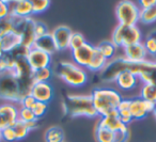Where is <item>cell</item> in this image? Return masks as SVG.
<instances>
[{"instance_id":"cell-11","label":"cell","mask_w":156,"mask_h":142,"mask_svg":"<svg viewBox=\"0 0 156 142\" xmlns=\"http://www.w3.org/2000/svg\"><path fill=\"white\" fill-rule=\"evenodd\" d=\"M95 49L96 46L91 45V44L87 42L80 48L73 50L72 51V58H73L74 63L88 69V67L90 66V64L92 62L94 54H95Z\"/></svg>"},{"instance_id":"cell-40","label":"cell","mask_w":156,"mask_h":142,"mask_svg":"<svg viewBox=\"0 0 156 142\" xmlns=\"http://www.w3.org/2000/svg\"><path fill=\"white\" fill-rule=\"evenodd\" d=\"M35 98L32 96L31 94L27 95V96H25L24 98L22 99V101H20V105H22V107L24 108H29V109H31V108L33 107V105L35 104Z\"/></svg>"},{"instance_id":"cell-34","label":"cell","mask_w":156,"mask_h":142,"mask_svg":"<svg viewBox=\"0 0 156 142\" xmlns=\"http://www.w3.org/2000/svg\"><path fill=\"white\" fill-rule=\"evenodd\" d=\"M32 12L33 14H41L49 8V0H32Z\"/></svg>"},{"instance_id":"cell-17","label":"cell","mask_w":156,"mask_h":142,"mask_svg":"<svg viewBox=\"0 0 156 142\" xmlns=\"http://www.w3.org/2000/svg\"><path fill=\"white\" fill-rule=\"evenodd\" d=\"M10 15L20 18L31 17L32 12V3L30 0H15L9 1Z\"/></svg>"},{"instance_id":"cell-7","label":"cell","mask_w":156,"mask_h":142,"mask_svg":"<svg viewBox=\"0 0 156 142\" xmlns=\"http://www.w3.org/2000/svg\"><path fill=\"white\" fill-rule=\"evenodd\" d=\"M115 14L120 25L136 26V24L139 22L140 8L132 1H122L117 5Z\"/></svg>"},{"instance_id":"cell-6","label":"cell","mask_w":156,"mask_h":142,"mask_svg":"<svg viewBox=\"0 0 156 142\" xmlns=\"http://www.w3.org/2000/svg\"><path fill=\"white\" fill-rule=\"evenodd\" d=\"M111 42L117 47L125 48L141 42V32L137 26H124L119 24L112 32Z\"/></svg>"},{"instance_id":"cell-29","label":"cell","mask_w":156,"mask_h":142,"mask_svg":"<svg viewBox=\"0 0 156 142\" xmlns=\"http://www.w3.org/2000/svg\"><path fill=\"white\" fill-rule=\"evenodd\" d=\"M106 63H107V60L102 56V54H101L98 48H96L95 54H94L93 59H92V62H91V64H90V66L88 67V69H90V71H92V72H101L104 69Z\"/></svg>"},{"instance_id":"cell-10","label":"cell","mask_w":156,"mask_h":142,"mask_svg":"<svg viewBox=\"0 0 156 142\" xmlns=\"http://www.w3.org/2000/svg\"><path fill=\"white\" fill-rule=\"evenodd\" d=\"M95 137L98 142H127L129 139V131L111 130L98 125L95 128Z\"/></svg>"},{"instance_id":"cell-26","label":"cell","mask_w":156,"mask_h":142,"mask_svg":"<svg viewBox=\"0 0 156 142\" xmlns=\"http://www.w3.org/2000/svg\"><path fill=\"white\" fill-rule=\"evenodd\" d=\"M46 142H64V131L59 126H51L45 131Z\"/></svg>"},{"instance_id":"cell-22","label":"cell","mask_w":156,"mask_h":142,"mask_svg":"<svg viewBox=\"0 0 156 142\" xmlns=\"http://www.w3.org/2000/svg\"><path fill=\"white\" fill-rule=\"evenodd\" d=\"M33 47L37 48V49L50 55V56L52 54H55L56 51H58L55 41L52 39L51 33H48V34L43 35V37H37L34 41V44H33Z\"/></svg>"},{"instance_id":"cell-35","label":"cell","mask_w":156,"mask_h":142,"mask_svg":"<svg viewBox=\"0 0 156 142\" xmlns=\"http://www.w3.org/2000/svg\"><path fill=\"white\" fill-rule=\"evenodd\" d=\"M18 120L23 121V122H25V123H28V122H31V121L37 120V119L35 118L34 113H33L31 109L20 107V109L18 110Z\"/></svg>"},{"instance_id":"cell-38","label":"cell","mask_w":156,"mask_h":142,"mask_svg":"<svg viewBox=\"0 0 156 142\" xmlns=\"http://www.w3.org/2000/svg\"><path fill=\"white\" fill-rule=\"evenodd\" d=\"M34 33H35V37H43V35L48 34L49 30H48L47 26H46L44 23L41 22H37L35 23V27H34Z\"/></svg>"},{"instance_id":"cell-39","label":"cell","mask_w":156,"mask_h":142,"mask_svg":"<svg viewBox=\"0 0 156 142\" xmlns=\"http://www.w3.org/2000/svg\"><path fill=\"white\" fill-rule=\"evenodd\" d=\"M9 15H10L9 1L0 0V20L9 17Z\"/></svg>"},{"instance_id":"cell-31","label":"cell","mask_w":156,"mask_h":142,"mask_svg":"<svg viewBox=\"0 0 156 142\" xmlns=\"http://www.w3.org/2000/svg\"><path fill=\"white\" fill-rule=\"evenodd\" d=\"M13 129L15 131V136H16V140H23L28 136V133H30L29 128L27 127V124L25 122L20 120H17L14 123Z\"/></svg>"},{"instance_id":"cell-12","label":"cell","mask_w":156,"mask_h":142,"mask_svg":"<svg viewBox=\"0 0 156 142\" xmlns=\"http://www.w3.org/2000/svg\"><path fill=\"white\" fill-rule=\"evenodd\" d=\"M27 61L31 69L33 71H37V69H45V67H50L51 56L35 47H31L27 56Z\"/></svg>"},{"instance_id":"cell-9","label":"cell","mask_w":156,"mask_h":142,"mask_svg":"<svg viewBox=\"0 0 156 142\" xmlns=\"http://www.w3.org/2000/svg\"><path fill=\"white\" fill-rule=\"evenodd\" d=\"M127 71L138 76L140 81L143 83H152L156 86V62L149 60L140 63L129 62Z\"/></svg>"},{"instance_id":"cell-27","label":"cell","mask_w":156,"mask_h":142,"mask_svg":"<svg viewBox=\"0 0 156 142\" xmlns=\"http://www.w3.org/2000/svg\"><path fill=\"white\" fill-rule=\"evenodd\" d=\"M140 97L156 105V86L152 83H143L140 90Z\"/></svg>"},{"instance_id":"cell-4","label":"cell","mask_w":156,"mask_h":142,"mask_svg":"<svg viewBox=\"0 0 156 142\" xmlns=\"http://www.w3.org/2000/svg\"><path fill=\"white\" fill-rule=\"evenodd\" d=\"M0 99L10 103H20L23 99L18 78L13 72H0Z\"/></svg>"},{"instance_id":"cell-2","label":"cell","mask_w":156,"mask_h":142,"mask_svg":"<svg viewBox=\"0 0 156 142\" xmlns=\"http://www.w3.org/2000/svg\"><path fill=\"white\" fill-rule=\"evenodd\" d=\"M63 110L66 114L76 116H88L94 118L98 115L91 95H67L63 103Z\"/></svg>"},{"instance_id":"cell-28","label":"cell","mask_w":156,"mask_h":142,"mask_svg":"<svg viewBox=\"0 0 156 142\" xmlns=\"http://www.w3.org/2000/svg\"><path fill=\"white\" fill-rule=\"evenodd\" d=\"M156 20V2L152 7L147 9H140V16L139 22L142 24H152Z\"/></svg>"},{"instance_id":"cell-43","label":"cell","mask_w":156,"mask_h":142,"mask_svg":"<svg viewBox=\"0 0 156 142\" xmlns=\"http://www.w3.org/2000/svg\"><path fill=\"white\" fill-rule=\"evenodd\" d=\"M153 113H154V114H155V116H156V105H155V109H154Z\"/></svg>"},{"instance_id":"cell-41","label":"cell","mask_w":156,"mask_h":142,"mask_svg":"<svg viewBox=\"0 0 156 142\" xmlns=\"http://www.w3.org/2000/svg\"><path fill=\"white\" fill-rule=\"evenodd\" d=\"M156 0H140L139 5H140V9H147V8L152 7L153 5H155Z\"/></svg>"},{"instance_id":"cell-15","label":"cell","mask_w":156,"mask_h":142,"mask_svg":"<svg viewBox=\"0 0 156 142\" xmlns=\"http://www.w3.org/2000/svg\"><path fill=\"white\" fill-rule=\"evenodd\" d=\"M73 31L67 26H58L51 32L52 39L58 50H65L69 48V41Z\"/></svg>"},{"instance_id":"cell-14","label":"cell","mask_w":156,"mask_h":142,"mask_svg":"<svg viewBox=\"0 0 156 142\" xmlns=\"http://www.w3.org/2000/svg\"><path fill=\"white\" fill-rule=\"evenodd\" d=\"M18 120V109L13 104H3L0 106V130L5 127L13 126Z\"/></svg>"},{"instance_id":"cell-44","label":"cell","mask_w":156,"mask_h":142,"mask_svg":"<svg viewBox=\"0 0 156 142\" xmlns=\"http://www.w3.org/2000/svg\"><path fill=\"white\" fill-rule=\"evenodd\" d=\"M0 141H1V136H0Z\"/></svg>"},{"instance_id":"cell-30","label":"cell","mask_w":156,"mask_h":142,"mask_svg":"<svg viewBox=\"0 0 156 142\" xmlns=\"http://www.w3.org/2000/svg\"><path fill=\"white\" fill-rule=\"evenodd\" d=\"M52 76V71L50 67H45V69H37L33 71V81L35 82H48V80L51 78Z\"/></svg>"},{"instance_id":"cell-18","label":"cell","mask_w":156,"mask_h":142,"mask_svg":"<svg viewBox=\"0 0 156 142\" xmlns=\"http://www.w3.org/2000/svg\"><path fill=\"white\" fill-rule=\"evenodd\" d=\"M147 50L142 42L133 44L124 48V57L132 63H140L147 60Z\"/></svg>"},{"instance_id":"cell-36","label":"cell","mask_w":156,"mask_h":142,"mask_svg":"<svg viewBox=\"0 0 156 142\" xmlns=\"http://www.w3.org/2000/svg\"><path fill=\"white\" fill-rule=\"evenodd\" d=\"M47 108H48V104L41 103V101H35V104L33 105V107L31 108V110H32V112L34 113L35 118L39 120L40 118H42V116L46 113Z\"/></svg>"},{"instance_id":"cell-42","label":"cell","mask_w":156,"mask_h":142,"mask_svg":"<svg viewBox=\"0 0 156 142\" xmlns=\"http://www.w3.org/2000/svg\"><path fill=\"white\" fill-rule=\"evenodd\" d=\"M27 124V127L29 128V130H33V129H35L37 126H39V124H37V120H35V121H31V122H28V123H26Z\"/></svg>"},{"instance_id":"cell-19","label":"cell","mask_w":156,"mask_h":142,"mask_svg":"<svg viewBox=\"0 0 156 142\" xmlns=\"http://www.w3.org/2000/svg\"><path fill=\"white\" fill-rule=\"evenodd\" d=\"M140 81L138 76H136L135 74H133L129 71H124L120 74L117 77V79L115 80V82L117 83V86L119 87L121 90L124 91H130L133 89L137 88L138 83Z\"/></svg>"},{"instance_id":"cell-33","label":"cell","mask_w":156,"mask_h":142,"mask_svg":"<svg viewBox=\"0 0 156 142\" xmlns=\"http://www.w3.org/2000/svg\"><path fill=\"white\" fill-rule=\"evenodd\" d=\"M86 43H87V41H86V39L83 37V35L81 33L73 32V34L71 37V41H69V49L73 51V50L80 48Z\"/></svg>"},{"instance_id":"cell-3","label":"cell","mask_w":156,"mask_h":142,"mask_svg":"<svg viewBox=\"0 0 156 142\" xmlns=\"http://www.w3.org/2000/svg\"><path fill=\"white\" fill-rule=\"evenodd\" d=\"M55 72L59 78L71 87H81L88 81V74L86 69L74 62H59Z\"/></svg>"},{"instance_id":"cell-24","label":"cell","mask_w":156,"mask_h":142,"mask_svg":"<svg viewBox=\"0 0 156 142\" xmlns=\"http://www.w3.org/2000/svg\"><path fill=\"white\" fill-rule=\"evenodd\" d=\"M129 103H130L129 98H122L121 103H120L119 107H118V110H117L120 121H121L123 124L127 125V126L132 121H134L129 111Z\"/></svg>"},{"instance_id":"cell-20","label":"cell","mask_w":156,"mask_h":142,"mask_svg":"<svg viewBox=\"0 0 156 142\" xmlns=\"http://www.w3.org/2000/svg\"><path fill=\"white\" fill-rule=\"evenodd\" d=\"M100 126L106 127L111 130H123V131H128V126L120 121L119 115H118V111L111 112L108 115L103 116L100 120L98 124Z\"/></svg>"},{"instance_id":"cell-13","label":"cell","mask_w":156,"mask_h":142,"mask_svg":"<svg viewBox=\"0 0 156 142\" xmlns=\"http://www.w3.org/2000/svg\"><path fill=\"white\" fill-rule=\"evenodd\" d=\"M155 109V104L147 101L141 97L130 98L129 111L133 116V120H142L147 113L153 112Z\"/></svg>"},{"instance_id":"cell-1","label":"cell","mask_w":156,"mask_h":142,"mask_svg":"<svg viewBox=\"0 0 156 142\" xmlns=\"http://www.w3.org/2000/svg\"><path fill=\"white\" fill-rule=\"evenodd\" d=\"M92 101L98 115L106 116L111 112L118 110L122 96L118 91L110 88H98L91 93Z\"/></svg>"},{"instance_id":"cell-23","label":"cell","mask_w":156,"mask_h":142,"mask_svg":"<svg viewBox=\"0 0 156 142\" xmlns=\"http://www.w3.org/2000/svg\"><path fill=\"white\" fill-rule=\"evenodd\" d=\"M13 72L17 76L18 79H28V78H32L33 75V69L29 65L27 58L18 60L14 65Z\"/></svg>"},{"instance_id":"cell-37","label":"cell","mask_w":156,"mask_h":142,"mask_svg":"<svg viewBox=\"0 0 156 142\" xmlns=\"http://www.w3.org/2000/svg\"><path fill=\"white\" fill-rule=\"evenodd\" d=\"M0 136H1V140L5 142H13L16 140L15 131H14L13 127L9 126L0 130Z\"/></svg>"},{"instance_id":"cell-8","label":"cell","mask_w":156,"mask_h":142,"mask_svg":"<svg viewBox=\"0 0 156 142\" xmlns=\"http://www.w3.org/2000/svg\"><path fill=\"white\" fill-rule=\"evenodd\" d=\"M128 64H129V61L124 56H115L113 59L107 61L104 69L100 72L101 78L107 82L115 81L122 72L127 71Z\"/></svg>"},{"instance_id":"cell-32","label":"cell","mask_w":156,"mask_h":142,"mask_svg":"<svg viewBox=\"0 0 156 142\" xmlns=\"http://www.w3.org/2000/svg\"><path fill=\"white\" fill-rule=\"evenodd\" d=\"M143 46L147 55L154 57L156 56V31H153L147 35L145 41L143 42Z\"/></svg>"},{"instance_id":"cell-25","label":"cell","mask_w":156,"mask_h":142,"mask_svg":"<svg viewBox=\"0 0 156 142\" xmlns=\"http://www.w3.org/2000/svg\"><path fill=\"white\" fill-rule=\"evenodd\" d=\"M96 48H98V51L102 54V56L104 57L107 61L115 58V54H117V49H118V47L111 41L102 42V43H100L96 46Z\"/></svg>"},{"instance_id":"cell-21","label":"cell","mask_w":156,"mask_h":142,"mask_svg":"<svg viewBox=\"0 0 156 142\" xmlns=\"http://www.w3.org/2000/svg\"><path fill=\"white\" fill-rule=\"evenodd\" d=\"M20 44H22L20 37L15 31H11L2 37H0V54H7L12 51Z\"/></svg>"},{"instance_id":"cell-5","label":"cell","mask_w":156,"mask_h":142,"mask_svg":"<svg viewBox=\"0 0 156 142\" xmlns=\"http://www.w3.org/2000/svg\"><path fill=\"white\" fill-rule=\"evenodd\" d=\"M9 17L13 25V31H15L22 39V45L28 48L33 47V44L37 39L34 33L37 20H34L32 17L20 18L13 15H9Z\"/></svg>"},{"instance_id":"cell-16","label":"cell","mask_w":156,"mask_h":142,"mask_svg":"<svg viewBox=\"0 0 156 142\" xmlns=\"http://www.w3.org/2000/svg\"><path fill=\"white\" fill-rule=\"evenodd\" d=\"M30 94L34 97L37 101L48 104L52 99L54 90L48 82H35L31 89Z\"/></svg>"}]
</instances>
